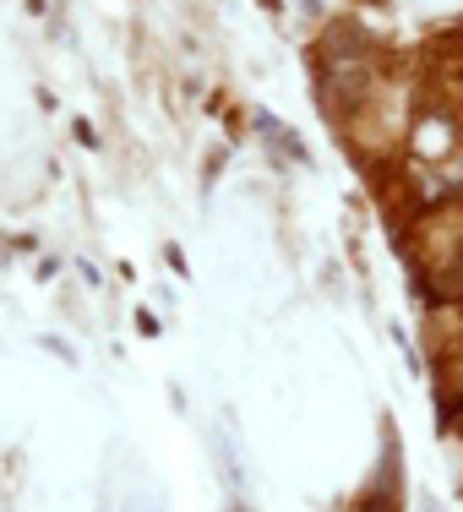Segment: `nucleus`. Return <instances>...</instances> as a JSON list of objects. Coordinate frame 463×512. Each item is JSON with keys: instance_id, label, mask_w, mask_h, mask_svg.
I'll list each match as a JSON object with an SVG mask.
<instances>
[{"instance_id": "f257e3e1", "label": "nucleus", "mask_w": 463, "mask_h": 512, "mask_svg": "<svg viewBox=\"0 0 463 512\" xmlns=\"http://www.w3.org/2000/svg\"><path fill=\"white\" fill-rule=\"evenodd\" d=\"M322 60L327 66H371V33L360 22H333L322 39Z\"/></svg>"}, {"instance_id": "f03ea898", "label": "nucleus", "mask_w": 463, "mask_h": 512, "mask_svg": "<svg viewBox=\"0 0 463 512\" xmlns=\"http://www.w3.org/2000/svg\"><path fill=\"white\" fill-rule=\"evenodd\" d=\"M420 60L436 71V77H463V28H442L425 39Z\"/></svg>"}, {"instance_id": "7ed1b4c3", "label": "nucleus", "mask_w": 463, "mask_h": 512, "mask_svg": "<svg viewBox=\"0 0 463 512\" xmlns=\"http://www.w3.org/2000/svg\"><path fill=\"white\" fill-rule=\"evenodd\" d=\"M442 404L447 409L463 404V349H453V355L442 360Z\"/></svg>"}, {"instance_id": "20e7f679", "label": "nucleus", "mask_w": 463, "mask_h": 512, "mask_svg": "<svg viewBox=\"0 0 463 512\" xmlns=\"http://www.w3.org/2000/svg\"><path fill=\"white\" fill-rule=\"evenodd\" d=\"M300 6H306V11H322V0H300Z\"/></svg>"}]
</instances>
